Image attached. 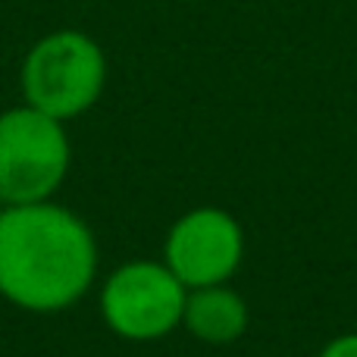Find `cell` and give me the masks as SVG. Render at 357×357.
Wrapping results in <instances>:
<instances>
[{
    "label": "cell",
    "instance_id": "1",
    "mask_svg": "<svg viewBox=\"0 0 357 357\" xmlns=\"http://www.w3.org/2000/svg\"><path fill=\"white\" fill-rule=\"evenodd\" d=\"M98 276V241L54 201L0 207V295L31 314L73 307Z\"/></svg>",
    "mask_w": 357,
    "mask_h": 357
},
{
    "label": "cell",
    "instance_id": "2",
    "mask_svg": "<svg viewBox=\"0 0 357 357\" xmlns=\"http://www.w3.org/2000/svg\"><path fill=\"white\" fill-rule=\"evenodd\" d=\"M104 47L79 29H56L38 38L19 69L25 104L60 123L91 110L104 94Z\"/></svg>",
    "mask_w": 357,
    "mask_h": 357
},
{
    "label": "cell",
    "instance_id": "3",
    "mask_svg": "<svg viewBox=\"0 0 357 357\" xmlns=\"http://www.w3.org/2000/svg\"><path fill=\"white\" fill-rule=\"evenodd\" d=\"M69 160L66 123L29 104L0 113V207L50 201L69 173Z\"/></svg>",
    "mask_w": 357,
    "mask_h": 357
},
{
    "label": "cell",
    "instance_id": "4",
    "mask_svg": "<svg viewBox=\"0 0 357 357\" xmlns=\"http://www.w3.org/2000/svg\"><path fill=\"white\" fill-rule=\"evenodd\" d=\"M185 298L188 289L167 264L129 260L107 276L100 314L119 339L157 342L182 326Z\"/></svg>",
    "mask_w": 357,
    "mask_h": 357
},
{
    "label": "cell",
    "instance_id": "5",
    "mask_svg": "<svg viewBox=\"0 0 357 357\" xmlns=\"http://www.w3.org/2000/svg\"><path fill=\"white\" fill-rule=\"evenodd\" d=\"M245 257V232L229 210L195 207L173 222L163 241V264L185 289L222 285Z\"/></svg>",
    "mask_w": 357,
    "mask_h": 357
},
{
    "label": "cell",
    "instance_id": "6",
    "mask_svg": "<svg viewBox=\"0 0 357 357\" xmlns=\"http://www.w3.org/2000/svg\"><path fill=\"white\" fill-rule=\"evenodd\" d=\"M248 304L235 289L222 285H204V289H191L185 298V317L182 326L188 329L195 339L207 342V345H232L245 335L248 329Z\"/></svg>",
    "mask_w": 357,
    "mask_h": 357
},
{
    "label": "cell",
    "instance_id": "7",
    "mask_svg": "<svg viewBox=\"0 0 357 357\" xmlns=\"http://www.w3.org/2000/svg\"><path fill=\"white\" fill-rule=\"evenodd\" d=\"M320 357H357V333H345L339 339H333L320 351Z\"/></svg>",
    "mask_w": 357,
    "mask_h": 357
}]
</instances>
